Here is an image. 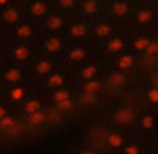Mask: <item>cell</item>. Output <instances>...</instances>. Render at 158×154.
Listing matches in <instances>:
<instances>
[{"instance_id":"obj_1","label":"cell","mask_w":158,"mask_h":154,"mask_svg":"<svg viewBox=\"0 0 158 154\" xmlns=\"http://www.w3.org/2000/svg\"><path fill=\"white\" fill-rule=\"evenodd\" d=\"M9 43H29L34 46H40L42 31L37 22L25 17L15 28L9 29Z\"/></svg>"},{"instance_id":"obj_2","label":"cell","mask_w":158,"mask_h":154,"mask_svg":"<svg viewBox=\"0 0 158 154\" xmlns=\"http://www.w3.org/2000/svg\"><path fill=\"white\" fill-rule=\"evenodd\" d=\"M95 40H88V42H75L71 43L68 52H66V59L63 63L64 66H74V68H81L83 65L92 62V55L95 51Z\"/></svg>"},{"instance_id":"obj_3","label":"cell","mask_w":158,"mask_h":154,"mask_svg":"<svg viewBox=\"0 0 158 154\" xmlns=\"http://www.w3.org/2000/svg\"><path fill=\"white\" fill-rule=\"evenodd\" d=\"M66 39L69 40V43L92 40V22L80 14L68 15Z\"/></svg>"},{"instance_id":"obj_4","label":"cell","mask_w":158,"mask_h":154,"mask_svg":"<svg viewBox=\"0 0 158 154\" xmlns=\"http://www.w3.org/2000/svg\"><path fill=\"white\" fill-rule=\"evenodd\" d=\"M39 55H40L39 46H34L29 43H9L6 46L8 60L17 65H22L25 68H31Z\"/></svg>"},{"instance_id":"obj_5","label":"cell","mask_w":158,"mask_h":154,"mask_svg":"<svg viewBox=\"0 0 158 154\" xmlns=\"http://www.w3.org/2000/svg\"><path fill=\"white\" fill-rule=\"evenodd\" d=\"M69 45L71 43H69V40L66 37H61V36H43L39 50H40V54L48 55V57H51V59L60 62L63 65Z\"/></svg>"},{"instance_id":"obj_6","label":"cell","mask_w":158,"mask_h":154,"mask_svg":"<svg viewBox=\"0 0 158 154\" xmlns=\"http://www.w3.org/2000/svg\"><path fill=\"white\" fill-rule=\"evenodd\" d=\"M126 22H129V20H114V19H109V17L92 22V40L103 42V40L109 39V37H114V36H123V37L129 39L124 33L120 31V26H123Z\"/></svg>"},{"instance_id":"obj_7","label":"cell","mask_w":158,"mask_h":154,"mask_svg":"<svg viewBox=\"0 0 158 154\" xmlns=\"http://www.w3.org/2000/svg\"><path fill=\"white\" fill-rule=\"evenodd\" d=\"M26 17V0H14L6 8L0 9V23L9 31Z\"/></svg>"},{"instance_id":"obj_8","label":"cell","mask_w":158,"mask_h":154,"mask_svg":"<svg viewBox=\"0 0 158 154\" xmlns=\"http://www.w3.org/2000/svg\"><path fill=\"white\" fill-rule=\"evenodd\" d=\"M40 31L43 36H61L66 37V28H68V15L61 14L58 11H54L48 17L39 22Z\"/></svg>"},{"instance_id":"obj_9","label":"cell","mask_w":158,"mask_h":154,"mask_svg":"<svg viewBox=\"0 0 158 154\" xmlns=\"http://www.w3.org/2000/svg\"><path fill=\"white\" fill-rule=\"evenodd\" d=\"M28 69L29 68H25L22 65H17L8 60L3 69L0 71V83L3 86H12V85L23 83L28 77Z\"/></svg>"},{"instance_id":"obj_10","label":"cell","mask_w":158,"mask_h":154,"mask_svg":"<svg viewBox=\"0 0 158 154\" xmlns=\"http://www.w3.org/2000/svg\"><path fill=\"white\" fill-rule=\"evenodd\" d=\"M135 8L134 0H110L106 6V15L114 20H131Z\"/></svg>"},{"instance_id":"obj_11","label":"cell","mask_w":158,"mask_h":154,"mask_svg":"<svg viewBox=\"0 0 158 154\" xmlns=\"http://www.w3.org/2000/svg\"><path fill=\"white\" fill-rule=\"evenodd\" d=\"M60 68H63V65L60 62L54 60V59L48 57V55L40 54L35 59V62L32 63V66L29 68V71H31V74L34 77L42 79V80H46L51 74H54L55 71H58Z\"/></svg>"},{"instance_id":"obj_12","label":"cell","mask_w":158,"mask_h":154,"mask_svg":"<svg viewBox=\"0 0 158 154\" xmlns=\"http://www.w3.org/2000/svg\"><path fill=\"white\" fill-rule=\"evenodd\" d=\"M106 6H107L106 0H80L78 14L91 22H95V20L107 17Z\"/></svg>"},{"instance_id":"obj_13","label":"cell","mask_w":158,"mask_h":154,"mask_svg":"<svg viewBox=\"0 0 158 154\" xmlns=\"http://www.w3.org/2000/svg\"><path fill=\"white\" fill-rule=\"evenodd\" d=\"M55 11L52 0H26V17L40 22Z\"/></svg>"},{"instance_id":"obj_14","label":"cell","mask_w":158,"mask_h":154,"mask_svg":"<svg viewBox=\"0 0 158 154\" xmlns=\"http://www.w3.org/2000/svg\"><path fill=\"white\" fill-rule=\"evenodd\" d=\"M127 40L129 39H126L123 36H114V37H109L103 42H100V46H102V51L105 52L106 57L114 60L115 57H118L120 54H123L129 50Z\"/></svg>"},{"instance_id":"obj_15","label":"cell","mask_w":158,"mask_h":154,"mask_svg":"<svg viewBox=\"0 0 158 154\" xmlns=\"http://www.w3.org/2000/svg\"><path fill=\"white\" fill-rule=\"evenodd\" d=\"M135 66H137V54L131 48L112 60V69H115V71H121V73L129 74Z\"/></svg>"},{"instance_id":"obj_16","label":"cell","mask_w":158,"mask_h":154,"mask_svg":"<svg viewBox=\"0 0 158 154\" xmlns=\"http://www.w3.org/2000/svg\"><path fill=\"white\" fill-rule=\"evenodd\" d=\"M155 20V12L148 5H137L134 15L131 19V23L134 26H149Z\"/></svg>"},{"instance_id":"obj_17","label":"cell","mask_w":158,"mask_h":154,"mask_svg":"<svg viewBox=\"0 0 158 154\" xmlns=\"http://www.w3.org/2000/svg\"><path fill=\"white\" fill-rule=\"evenodd\" d=\"M100 74H102V65H100L98 62H89V63L83 65V66L80 68V71H78V76H80V79H81V83L102 79Z\"/></svg>"},{"instance_id":"obj_18","label":"cell","mask_w":158,"mask_h":154,"mask_svg":"<svg viewBox=\"0 0 158 154\" xmlns=\"http://www.w3.org/2000/svg\"><path fill=\"white\" fill-rule=\"evenodd\" d=\"M152 37L149 36H144V34H140V36H134L131 40H129V48L134 52H140V54H144L148 51L149 45L152 43Z\"/></svg>"},{"instance_id":"obj_19","label":"cell","mask_w":158,"mask_h":154,"mask_svg":"<svg viewBox=\"0 0 158 154\" xmlns=\"http://www.w3.org/2000/svg\"><path fill=\"white\" fill-rule=\"evenodd\" d=\"M55 11L71 15V14H78V5L80 0H52Z\"/></svg>"},{"instance_id":"obj_20","label":"cell","mask_w":158,"mask_h":154,"mask_svg":"<svg viewBox=\"0 0 158 154\" xmlns=\"http://www.w3.org/2000/svg\"><path fill=\"white\" fill-rule=\"evenodd\" d=\"M66 79L68 76L64 74V71L60 68L58 71H55L54 74H51L46 80H45V85L51 90H60V88H64V83H66Z\"/></svg>"},{"instance_id":"obj_21","label":"cell","mask_w":158,"mask_h":154,"mask_svg":"<svg viewBox=\"0 0 158 154\" xmlns=\"http://www.w3.org/2000/svg\"><path fill=\"white\" fill-rule=\"evenodd\" d=\"M8 90V97L12 100V102H23L26 94L29 93L28 86L25 83H19V85H12V86H5Z\"/></svg>"},{"instance_id":"obj_22","label":"cell","mask_w":158,"mask_h":154,"mask_svg":"<svg viewBox=\"0 0 158 154\" xmlns=\"http://www.w3.org/2000/svg\"><path fill=\"white\" fill-rule=\"evenodd\" d=\"M106 82H107L110 86H124V85L129 82V74H127V73H121V71L112 69V71L107 74Z\"/></svg>"},{"instance_id":"obj_23","label":"cell","mask_w":158,"mask_h":154,"mask_svg":"<svg viewBox=\"0 0 158 154\" xmlns=\"http://www.w3.org/2000/svg\"><path fill=\"white\" fill-rule=\"evenodd\" d=\"M103 88H105V82L102 79L81 83V91H83V94H88V96H97L103 91Z\"/></svg>"},{"instance_id":"obj_24","label":"cell","mask_w":158,"mask_h":154,"mask_svg":"<svg viewBox=\"0 0 158 154\" xmlns=\"http://www.w3.org/2000/svg\"><path fill=\"white\" fill-rule=\"evenodd\" d=\"M72 99V93H71V90L69 88H60V90H55L52 94V100L55 102V105H58V103L61 102H66V100H71Z\"/></svg>"},{"instance_id":"obj_25","label":"cell","mask_w":158,"mask_h":154,"mask_svg":"<svg viewBox=\"0 0 158 154\" xmlns=\"http://www.w3.org/2000/svg\"><path fill=\"white\" fill-rule=\"evenodd\" d=\"M23 111L28 116L35 114V112L42 111V102L39 99H29V100H26V102L23 103Z\"/></svg>"},{"instance_id":"obj_26","label":"cell","mask_w":158,"mask_h":154,"mask_svg":"<svg viewBox=\"0 0 158 154\" xmlns=\"http://www.w3.org/2000/svg\"><path fill=\"white\" fill-rule=\"evenodd\" d=\"M9 45V33L8 29L0 23V50H5Z\"/></svg>"},{"instance_id":"obj_27","label":"cell","mask_w":158,"mask_h":154,"mask_svg":"<svg viewBox=\"0 0 158 154\" xmlns=\"http://www.w3.org/2000/svg\"><path fill=\"white\" fill-rule=\"evenodd\" d=\"M107 143H109L110 147L117 148V147H120V145L123 143V136L118 134V133H112V134H109V137H107Z\"/></svg>"},{"instance_id":"obj_28","label":"cell","mask_w":158,"mask_h":154,"mask_svg":"<svg viewBox=\"0 0 158 154\" xmlns=\"http://www.w3.org/2000/svg\"><path fill=\"white\" fill-rule=\"evenodd\" d=\"M15 126V120L12 119V117H5L3 120H0V128L2 130H12Z\"/></svg>"},{"instance_id":"obj_29","label":"cell","mask_w":158,"mask_h":154,"mask_svg":"<svg viewBox=\"0 0 158 154\" xmlns=\"http://www.w3.org/2000/svg\"><path fill=\"white\" fill-rule=\"evenodd\" d=\"M148 99H149V102L152 103H158V88L157 86H152V88H149L148 90Z\"/></svg>"},{"instance_id":"obj_30","label":"cell","mask_w":158,"mask_h":154,"mask_svg":"<svg viewBox=\"0 0 158 154\" xmlns=\"http://www.w3.org/2000/svg\"><path fill=\"white\" fill-rule=\"evenodd\" d=\"M43 119H45L43 111H39V112H35V114H31V116H29V122H31L32 125H37V123L43 122Z\"/></svg>"},{"instance_id":"obj_31","label":"cell","mask_w":158,"mask_h":154,"mask_svg":"<svg viewBox=\"0 0 158 154\" xmlns=\"http://www.w3.org/2000/svg\"><path fill=\"white\" fill-rule=\"evenodd\" d=\"M131 119V111L129 109H124V111H120L117 114V120L118 122H127Z\"/></svg>"},{"instance_id":"obj_32","label":"cell","mask_w":158,"mask_h":154,"mask_svg":"<svg viewBox=\"0 0 158 154\" xmlns=\"http://www.w3.org/2000/svg\"><path fill=\"white\" fill-rule=\"evenodd\" d=\"M158 52V42L157 40H152V43L149 45V48H148V51L144 52L146 55H154V54H157Z\"/></svg>"},{"instance_id":"obj_33","label":"cell","mask_w":158,"mask_h":154,"mask_svg":"<svg viewBox=\"0 0 158 154\" xmlns=\"http://www.w3.org/2000/svg\"><path fill=\"white\" fill-rule=\"evenodd\" d=\"M152 125H154V120H152V117L151 116H144L143 119H141V126L143 128H152Z\"/></svg>"},{"instance_id":"obj_34","label":"cell","mask_w":158,"mask_h":154,"mask_svg":"<svg viewBox=\"0 0 158 154\" xmlns=\"http://www.w3.org/2000/svg\"><path fill=\"white\" fill-rule=\"evenodd\" d=\"M72 105H74V100L71 99V100H66V102H61L58 103V105H55L58 109H61V111H64V109H69V108H72Z\"/></svg>"},{"instance_id":"obj_35","label":"cell","mask_w":158,"mask_h":154,"mask_svg":"<svg viewBox=\"0 0 158 154\" xmlns=\"http://www.w3.org/2000/svg\"><path fill=\"white\" fill-rule=\"evenodd\" d=\"M6 62H8V57H6V48H5V50H0V71L3 69Z\"/></svg>"},{"instance_id":"obj_36","label":"cell","mask_w":158,"mask_h":154,"mask_svg":"<svg viewBox=\"0 0 158 154\" xmlns=\"http://www.w3.org/2000/svg\"><path fill=\"white\" fill-rule=\"evenodd\" d=\"M124 154H140V150L135 145H127L124 148Z\"/></svg>"},{"instance_id":"obj_37","label":"cell","mask_w":158,"mask_h":154,"mask_svg":"<svg viewBox=\"0 0 158 154\" xmlns=\"http://www.w3.org/2000/svg\"><path fill=\"white\" fill-rule=\"evenodd\" d=\"M6 116H8V111H6V108H5L3 105H0V120H3Z\"/></svg>"},{"instance_id":"obj_38","label":"cell","mask_w":158,"mask_h":154,"mask_svg":"<svg viewBox=\"0 0 158 154\" xmlns=\"http://www.w3.org/2000/svg\"><path fill=\"white\" fill-rule=\"evenodd\" d=\"M14 0H0V9H3V8H6L8 5H11Z\"/></svg>"},{"instance_id":"obj_39","label":"cell","mask_w":158,"mask_h":154,"mask_svg":"<svg viewBox=\"0 0 158 154\" xmlns=\"http://www.w3.org/2000/svg\"><path fill=\"white\" fill-rule=\"evenodd\" d=\"M81 154H94V151H91V150H89V151H83Z\"/></svg>"},{"instance_id":"obj_40","label":"cell","mask_w":158,"mask_h":154,"mask_svg":"<svg viewBox=\"0 0 158 154\" xmlns=\"http://www.w3.org/2000/svg\"><path fill=\"white\" fill-rule=\"evenodd\" d=\"M141 2H144V3H148V2H152V0H141Z\"/></svg>"}]
</instances>
